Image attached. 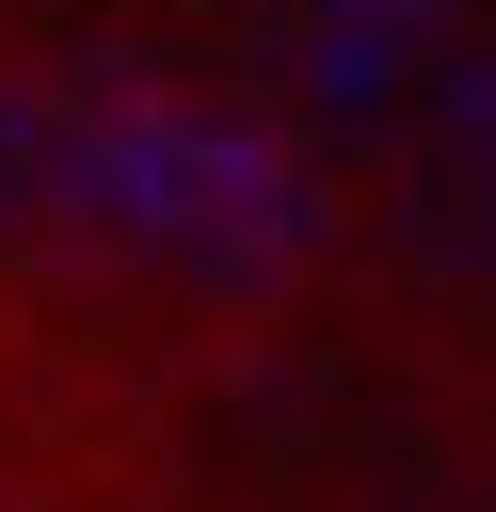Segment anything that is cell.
Returning a JSON list of instances; mask_svg holds the SVG:
<instances>
[{
	"label": "cell",
	"instance_id": "obj_1",
	"mask_svg": "<svg viewBox=\"0 0 496 512\" xmlns=\"http://www.w3.org/2000/svg\"><path fill=\"white\" fill-rule=\"evenodd\" d=\"M0 224L64 256H128L192 304H256L336 240V192L272 112L64 64V80H0Z\"/></svg>",
	"mask_w": 496,
	"mask_h": 512
},
{
	"label": "cell",
	"instance_id": "obj_2",
	"mask_svg": "<svg viewBox=\"0 0 496 512\" xmlns=\"http://www.w3.org/2000/svg\"><path fill=\"white\" fill-rule=\"evenodd\" d=\"M272 48H288V96L336 144H368V128H416V96L464 48V0H272Z\"/></svg>",
	"mask_w": 496,
	"mask_h": 512
},
{
	"label": "cell",
	"instance_id": "obj_3",
	"mask_svg": "<svg viewBox=\"0 0 496 512\" xmlns=\"http://www.w3.org/2000/svg\"><path fill=\"white\" fill-rule=\"evenodd\" d=\"M416 144H432V160H448V192L496 224V48H480V32H464V48H448V80L416 96Z\"/></svg>",
	"mask_w": 496,
	"mask_h": 512
}]
</instances>
